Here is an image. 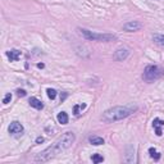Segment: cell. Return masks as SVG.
Masks as SVG:
<instances>
[{
    "label": "cell",
    "instance_id": "cell-1",
    "mask_svg": "<svg viewBox=\"0 0 164 164\" xmlns=\"http://www.w3.org/2000/svg\"><path fill=\"white\" fill-rule=\"evenodd\" d=\"M73 142H75V133L73 132L63 133V135L60 136L53 145L49 146V148L45 149L44 151H41L40 154L36 155L35 162H47V160H50V159L54 158L55 155H58L62 151H64L66 149L71 148Z\"/></svg>",
    "mask_w": 164,
    "mask_h": 164
},
{
    "label": "cell",
    "instance_id": "cell-2",
    "mask_svg": "<svg viewBox=\"0 0 164 164\" xmlns=\"http://www.w3.org/2000/svg\"><path fill=\"white\" fill-rule=\"evenodd\" d=\"M137 110L136 105H126V106H114L112 109L105 110L101 115V119L106 123H112L115 120H120L131 115L133 112Z\"/></svg>",
    "mask_w": 164,
    "mask_h": 164
},
{
    "label": "cell",
    "instance_id": "cell-3",
    "mask_svg": "<svg viewBox=\"0 0 164 164\" xmlns=\"http://www.w3.org/2000/svg\"><path fill=\"white\" fill-rule=\"evenodd\" d=\"M80 32L86 40H92V41H113V40H117V36L113 35V33H96V32L89 31V30H86V28H80Z\"/></svg>",
    "mask_w": 164,
    "mask_h": 164
},
{
    "label": "cell",
    "instance_id": "cell-4",
    "mask_svg": "<svg viewBox=\"0 0 164 164\" xmlns=\"http://www.w3.org/2000/svg\"><path fill=\"white\" fill-rule=\"evenodd\" d=\"M164 75V69L159 66H148L144 71V78L148 82L155 81Z\"/></svg>",
    "mask_w": 164,
    "mask_h": 164
},
{
    "label": "cell",
    "instance_id": "cell-5",
    "mask_svg": "<svg viewBox=\"0 0 164 164\" xmlns=\"http://www.w3.org/2000/svg\"><path fill=\"white\" fill-rule=\"evenodd\" d=\"M9 133L10 135H13V136H16V137H18V136H21L23 133V126L19 122H17V120H14V122H12L10 124H9Z\"/></svg>",
    "mask_w": 164,
    "mask_h": 164
},
{
    "label": "cell",
    "instance_id": "cell-6",
    "mask_svg": "<svg viewBox=\"0 0 164 164\" xmlns=\"http://www.w3.org/2000/svg\"><path fill=\"white\" fill-rule=\"evenodd\" d=\"M142 28V24L137 21H131V22H127L123 26V30L127 32H133V31H139V30Z\"/></svg>",
    "mask_w": 164,
    "mask_h": 164
},
{
    "label": "cell",
    "instance_id": "cell-7",
    "mask_svg": "<svg viewBox=\"0 0 164 164\" xmlns=\"http://www.w3.org/2000/svg\"><path fill=\"white\" fill-rule=\"evenodd\" d=\"M153 126L155 128V133H157L158 136H162V127L164 126V120L159 119V118H155L153 120Z\"/></svg>",
    "mask_w": 164,
    "mask_h": 164
},
{
    "label": "cell",
    "instance_id": "cell-8",
    "mask_svg": "<svg viewBox=\"0 0 164 164\" xmlns=\"http://www.w3.org/2000/svg\"><path fill=\"white\" fill-rule=\"evenodd\" d=\"M7 57L9 58L10 62H16V60H18L21 58V51L16 49L9 50V51H7Z\"/></svg>",
    "mask_w": 164,
    "mask_h": 164
},
{
    "label": "cell",
    "instance_id": "cell-9",
    "mask_svg": "<svg viewBox=\"0 0 164 164\" xmlns=\"http://www.w3.org/2000/svg\"><path fill=\"white\" fill-rule=\"evenodd\" d=\"M128 50L127 49H119L115 51V54H114V58L117 59V60H124L127 57H128Z\"/></svg>",
    "mask_w": 164,
    "mask_h": 164
},
{
    "label": "cell",
    "instance_id": "cell-10",
    "mask_svg": "<svg viewBox=\"0 0 164 164\" xmlns=\"http://www.w3.org/2000/svg\"><path fill=\"white\" fill-rule=\"evenodd\" d=\"M28 103H30V105H31V106H33L35 109H38V110H41L42 108H44V104H42V103L38 100V99H36V98H31Z\"/></svg>",
    "mask_w": 164,
    "mask_h": 164
},
{
    "label": "cell",
    "instance_id": "cell-11",
    "mask_svg": "<svg viewBox=\"0 0 164 164\" xmlns=\"http://www.w3.org/2000/svg\"><path fill=\"white\" fill-rule=\"evenodd\" d=\"M89 141L91 142L92 145H95V146L104 144V139H103V137H99V136H91V137L89 139Z\"/></svg>",
    "mask_w": 164,
    "mask_h": 164
},
{
    "label": "cell",
    "instance_id": "cell-12",
    "mask_svg": "<svg viewBox=\"0 0 164 164\" xmlns=\"http://www.w3.org/2000/svg\"><path fill=\"white\" fill-rule=\"evenodd\" d=\"M57 118H58V122L60 124H67L68 123V115H67L66 112H60Z\"/></svg>",
    "mask_w": 164,
    "mask_h": 164
},
{
    "label": "cell",
    "instance_id": "cell-13",
    "mask_svg": "<svg viewBox=\"0 0 164 164\" xmlns=\"http://www.w3.org/2000/svg\"><path fill=\"white\" fill-rule=\"evenodd\" d=\"M149 154H150V157H151L153 159H155V160H159V159H160V154H159L154 148L149 149Z\"/></svg>",
    "mask_w": 164,
    "mask_h": 164
},
{
    "label": "cell",
    "instance_id": "cell-14",
    "mask_svg": "<svg viewBox=\"0 0 164 164\" xmlns=\"http://www.w3.org/2000/svg\"><path fill=\"white\" fill-rule=\"evenodd\" d=\"M154 41L159 45H164V35H154Z\"/></svg>",
    "mask_w": 164,
    "mask_h": 164
},
{
    "label": "cell",
    "instance_id": "cell-15",
    "mask_svg": "<svg viewBox=\"0 0 164 164\" xmlns=\"http://www.w3.org/2000/svg\"><path fill=\"white\" fill-rule=\"evenodd\" d=\"M91 159H92L94 163H101L103 160H104V158H103L101 155H99V154H94L91 157Z\"/></svg>",
    "mask_w": 164,
    "mask_h": 164
},
{
    "label": "cell",
    "instance_id": "cell-16",
    "mask_svg": "<svg viewBox=\"0 0 164 164\" xmlns=\"http://www.w3.org/2000/svg\"><path fill=\"white\" fill-rule=\"evenodd\" d=\"M47 96H49L50 99H51V100H54V99H55V96H57V91H55V90L54 89H47Z\"/></svg>",
    "mask_w": 164,
    "mask_h": 164
},
{
    "label": "cell",
    "instance_id": "cell-17",
    "mask_svg": "<svg viewBox=\"0 0 164 164\" xmlns=\"http://www.w3.org/2000/svg\"><path fill=\"white\" fill-rule=\"evenodd\" d=\"M85 108H86V105L83 104V105H76L75 108H73V113H75L76 115H78L80 113H78V110L80 109H85Z\"/></svg>",
    "mask_w": 164,
    "mask_h": 164
},
{
    "label": "cell",
    "instance_id": "cell-18",
    "mask_svg": "<svg viewBox=\"0 0 164 164\" xmlns=\"http://www.w3.org/2000/svg\"><path fill=\"white\" fill-rule=\"evenodd\" d=\"M10 100H12V94H7L5 98H4V100H3V103H4V104H8Z\"/></svg>",
    "mask_w": 164,
    "mask_h": 164
},
{
    "label": "cell",
    "instance_id": "cell-19",
    "mask_svg": "<svg viewBox=\"0 0 164 164\" xmlns=\"http://www.w3.org/2000/svg\"><path fill=\"white\" fill-rule=\"evenodd\" d=\"M17 94H18V96H26V91H24V90H18Z\"/></svg>",
    "mask_w": 164,
    "mask_h": 164
},
{
    "label": "cell",
    "instance_id": "cell-20",
    "mask_svg": "<svg viewBox=\"0 0 164 164\" xmlns=\"http://www.w3.org/2000/svg\"><path fill=\"white\" fill-rule=\"evenodd\" d=\"M36 142H37V144H40V142H44V137H37Z\"/></svg>",
    "mask_w": 164,
    "mask_h": 164
},
{
    "label": "cell",
    "instance_id": "cell-21",
    "mask_svg": "<svg viewBox=\"0 0 164 164\" xmlns=\"http://www.w3.org/2000/svg\"><path fill=\"white\" fill-rule=\"evenodd\" d=\"M37 67H38V68H44V64L40 63V64H37Z\"/></svg>",
    "mask_w": 164,
    "mask_h": 164
}]
</instances>
